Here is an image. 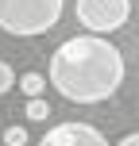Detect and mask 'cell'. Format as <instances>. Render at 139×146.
<instances>
[{"mask_svg": "<svg viewBox=\"0 0 139 146\" xmlns=\"http://www.w3.org/2000/svg\"><path fill=\"white\" fill-rule=\"evenodd\" d=\"M124 73L128 66L120 46H112L101 35H73L58 42V50L50 54V66H46L50 88H58L73 104H104L124 85Z\"/></svg>", "mask_w": 139, "mask_h": 146, "instance_id": "6da1fadb", "label": "cell"}, {"mask_svg": "<svg viewBox=\"0 0 139 146\" xmlns=\"http://www.w3.org/2000/svg\"><path fill=\"white\" fill-rule=\"evenodd\" d=\"M66 0H0V31L15 38H35L58 27Z\"/></svg>", "mask_w": 139, "mask_h": 146, "instance_id": "7a4b0ae2", "label": "cell"}, {"mask_svg": "<svg viewBox=\"0 0 139 146\" xmlns=\"http://www.w3.org/2000/svg\"><path fill=\"white\" fill-rule=\"evenodd\" d=\"M77 23L89 27V35H112L132 19V0H77Z\"/></svg>", "mask_w": 139, "mask_h": 146, "instance_id": "3957f363", "label": "cell"}, {"mask_svg": "<svg viewBox=\"0 0 139 146\" xmlns=\"http://www.w3.org/2000/svg\"><path fill=\"white\" fill-rule=\"evenodd\" d=\"M39 146H108V139L93 123H58L43 135Z\"/></svg>", "mask_w": 139, "mask_h": 146, "instance_id": "277c9868", "label": "cell"}, {"mask_svg": "<svg viewBox=\"0 0 139 146\" xmlns=\"http://www.w3.org/2000/svg\"><path fill=\"white\" fill-rule=\"evenodd\" d=\"M19 92L27 96V100H39V96L46 92V77L43 73H23L19 77Z\"/></svg>", "mask_w": 139, "mask_h": 146, "instance_id": "5b68a950", "label": "cell"}, {"mask_svg": "<svg viewBox=\"0 0 139 146\" xmlns=\"http://www.w3.org/2000/svg\"><path fill=\"white\" fill-rule=\"evenodd\" d=\"M23 115L31 119V123H46L50 119V104L39 96V100H27V108H23Z\"/></svg>", "mask_w": 139, "mask_h": 146, "instance_id": "8992f818", "label": "cell"}, {"mask_svg": "<svg viewBox=\"0 0 139 146\" xmlns=\"http://www.w3.org/2000/svg\"><path fill=\"white\" fill-rule=\"evenodd\" d=\"M4 146H27V127H8L4 131Z\"/></svg>", "mask_w": 139, "mask_h": 146, "instance_id": "52a82bcc", "label": "cell"}, {"mask_svg": "<svg viewBox=\"0 0 139 146\" xmlns=\"http://www.w3.org/2000/svg\"><path fill=\"white\" fill-rule=\"evenodd\" d=\"M12 85H15V73H12V66H8V62H0V96H4Z\"/></svg>", "mask_w": 139, "mask_h": 146, "instance_id": "ba28073f", "label": "cell"}, {"mask_svg": "<svg viewBox=\"0 0 139 146\" xmlns=\"http://www.w3.org/2000/svg\"><path fill=\"white\" fill-rule=\"evenodd\" d=\"M120 146H139V135L132 131V135H124V139H120Z\"/></svg>", "mask_w": 139, "mask_h": 146, "instance_id": "9c48e42d", "label": "cell"}]
</instances>
